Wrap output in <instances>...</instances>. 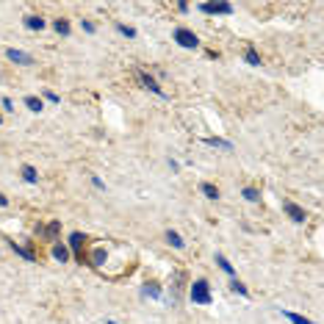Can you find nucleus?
Masks as SVG:
<instances>
[{
    "label": "nucleus",
    "instance_id": "f257e3e1",
    "mask_svg": "<svg viewBox=\"0 0 324 324\" xmlns=\"http://www.w3.org/2000/svg\"><path fill=\"white\" fill-rule=\"evenodd\" d=\"M191 299L197 305H211V285H208V280L191 283Z\"/></svg>",
    "mask_w": 324,
    "mask_h": 324
},
{
    "label": "nucleus",
    "instance_id": "f03ea898",
    "mask_svg": "<svg viewBox=\"0 0 324 324\" xmlns=\"http://www.w3.org/2000/svg\"><path fill=\"white\" fill-rule=\"evenodd\" d=\"M175 42L180 44V47H189V50H194V47L200 44V42H197V36L191 34L189 28H177V31H175Z\"/></svg>",
    "mask_w": 324,
    "mask_h": 324
},
{
    "label": "nucleus",
    "instance_id": "7ed1b4c3",
    "mask_svg": "<svg viewBox=\"0 0 324 324\" xmlns=\"http://www.w3.org/2000/svg\"><path fill=\"white\" fill-rule=\"evenodd\" d=\"M200 11H205V14H230L233 6L230 3H200Z\"/></svg>",
    "mask_w": 324,
    "mask_h": 324
},
{
    "label": "nucleus",
    "instance_id": "20e7f679",
    "mask_svg": "<svg viewBox=\"0 0 324 324\" xmlns=\"http://www.w3.org/2000/svg\"><path fill=\"white\" fill-rule=\"evenodd\" d=\"M283 211L288 213V216L294 219V222H305V219H308V213H305L296 202H291V200H285V202H283Z\"/></svg>",
    "mask_w": 324,
    "mask_h": 324
},
{
    "label": "nucleus",
    "instance_id": "39448f33",
    "mask_svg": "<svg viewBox=\"0 0 324 324\" xmlns=\"http://www.w3.org/2000/svg\"><path fill=\"white\" fill-rule=\"evenodd\" d=\"M83 241H86L83 233H72L70 236V247H72V252H75V258L81 263H83Z\"/></svg>",
    "mask_w": 324,
    "mask_h": 324
},
{
    "label": "nucleus",
    "instance_id": "423d86ee",
    "mask_svg": "<svg viewBox=\"0 0 324 324\" xmlns=\"http://www.w3.org/2000/svg\"><path fill=\"white\" fill-rule=\"evenodd\" d=\"M6 56H8V61H14V64H34V58H31L28 53L14 50V47H8V50H6Z\"/></svg>",
    "mask_w": 324,
    "mask_h": 324
},
{
    "label": "nucleus",
    "instance_id": "0eeeda50",
    "mask_svg": "<svg viewBox=\"0 0 324 324\" xmlns=\"http://www.w3.org/2000/svg\"><path fill=\"white\" fill-rule=\"evenodd\" d=\"M139 81L144 83V89H150V92H155V94H163V92H161V86L155 83V78H150L147 72H139Z\"/></svg>",
    "mask_w": 324,
    "mask_h": 324
},
{
    "label": "nucleus",
    "instance_id": "6e6552de",
    "mask_svg": "<svg viewBox=\"0 0 324 324\" xmlns=\"http://www.w3.org/2000/svg\"><path fill=\"white\" fill-rule=\"evenodd\" d=\"M53 258L61 261V263H67V261H70V249L64 247V244H56V247H53Z\"/></svg>",
    "mask_w": 324,
    "mask_h": 324
},
{
    "label": "nucleus",
    "instance_id": "1a4fd4ad",
    "mask_svg": "<svg viewBox=\"0 0 324 324\" xmlns=\"http://www.w3.org/2000/svg\"><path fill=\"white\" fill-rule=\"evenodd\" d=\"M25 25H28L31 31H42L44 28V20H42V17H36V14H31V17H25Z\"/></svg>",
    "mask_w": 324,
    "mask_h": 324
},
{
    "label": "nucleus",
    "instance_id": "9d476101",
    "mask_svg": "<svg viewBox=\"0 0 324 324\" xmlns=\"http://www.w3.org/2000/svg\"><path fill=\"white\" fill-rule=\"evenodd\" d=\"M283 316L288 319V322H294V324H316V322H310V319L299 316V313H291V310H283Z\"/></svg>",
    "mask_w": 324,
    "mask_h": 324
},
{
    "label": "nucleus",
    "instance_id": "9b49d317",
    "mask_svg": "<svg viewBox=\"0 0 324 324\" xmlns=\"http://www.w3.org/2000/svg\"><path fill=\"white\" fill-rule=\"evenodd\" d=\"M200 191H202L208 200H219V189L213 183H202V186H200Z\"/></svg>",
    "mask_w": 324,
    "mask_h": 324
},
{
    "label": "nucleus",
    "instance_id": "f8f14e48",
    "mask_svg": "<svg viewBox=\"0 0 324 324\" xmlns=\"http://www.w3.org/2000/svg\"><path fill=\"white\" fill-rule=\"evenodd\" d=\"M58 230H61V222H50L47 227H44V239L47 241H53L58 236Z\"/></svg>",
    "mask_w": 324,
    "mask_h": 324
},
{
    "label": "nucleus",
    "instance_id": "ddd939ff",
    "mask_svg": "<svg viewBox=\"0 0 324 324\" xmlns=\"http://www.w3.org/2000/svg\"><path fill=\"white\" fill-rule=\"evenodd\" d=\"M166 241H169V244H172L175 249H183V244H186V241L180 239V236H177L175 230H166Z\"/></svg>",
    "mask_w": 324,
    "mask_h": 324
},
{
    "label": "nucleus",
    "instance_id": "4468645a",
    "mask_svg": "<svg viewBox=\"0 0 324 324\" xmlns=\"http://www.w3.org/2000/svg\"><path fill=\"white\" fill-rule=\"evenodd\" d=\"M22 177H25L28 183H36V180H39V175H36V169H34V166H28V163L22 166Z\"/></svg>",
    "mask_w": 324,
    "mask_h": 324
},
{
    "label": "nucleus",
    "instance_id": "2eb2a0df",
    "mask_svg": "<svg viewBox=\"0 0 324 324\" xmlns=\"http://www.w3.org/2000/svg\"><path fill=\"white\" fill-rule=\"evenodd\" d=\"M11 249H14L17 255H22V258H25V261H34V252H31V249H25V247H20V244H17V241H11Z\"/></svg>",
    "mask_w": 324,
    "mask_h": 324
},
{
    "label": "nucleus",
    "instance_id": "dca6fc26",
    "mask_svg": "<svg viewBox=\"0 0 324 324\" xmlns=\"http://www.w3.org/2000/svg\"><path fill=\"white\" fill-rule=\"evenodd\" d=\"M53 28H56L61 36H70V22H67V20H56V22H53Z\"/></svg>",
    "mask_w": 324,
    "mask_h": 324
},
{
    "label": "nucleus",
    "instance_id": "f3484780",
    "mask_svg": "<svg viewBox=\"0 0 324 324\" xmlns=\"http://www.w3.org/2000/svg\"><path fill=\"white\" fill-rule=\"evenodd\" d=\"M244 58H247V64H252V67H261V56H258V53H255L252 47H249L247 53H244Z\"/></svg>",
    "mask_w": 324,
    "mask_h": 324
},
{
    "label": "nucleus",
    "instance_id": "a211bd4d",
    "mask_svg": "<svg viewBox=\"0 0 324 324\" xmlns=\"http://www.w3.org/2000/svg\"><path fill=\"white\" fill-rule=\"evenodd\" d=\"M25 106H28L31 108V111H42V100H39V97H25Z\"/></svg>",
    "mask_w": 324,
    "mask_h": 324
},
{
    "label": "nucleus",
    "instance_id": "6ab92c4d",
    "mask_svg": "<svg viewBox=\"0 0 324 324\" xmlns=\"http://www.w3.org/2000/svg\"><path fill=\"white\" fill-rule=\"evenodd\" d=\"M216 263H219V266H222V272H227V275H233V263L227 261L225 255H216Z\"/></svg>",
    "mask_w": 324,
    "mask_h": 324
},
{
    "label": "nucleus",
    "instance_id": "aec40b11",
    "mask_svg": "<svg viewBox=\"0 0 324 324\" xmlns=\"http://www.w3.org/2000/svg\"><path fill=\"white\" fill-rule=\"evenodd\" d=\"M144 294H147V296H153V299H158V296H161V288H158L155 283H147V288H144Z\"/></svg>",
    "mask_w": 324,
    "mask_h": 324
},
{
    "label": "nucleus",
    "instance_id": "412c9836",
    "mask_svg": "<svg viewBox=\"0 0 324 324\" xmlns=\"http://www.w3.org/2000/svg\"><path fill=\"white\" fill-rule=\"evenodd\" d=\"M230 288L236 291V294H244V296L249 294V291H247V285H244V283H239V280H233V283H230Z\"/></svg>",
    "mask_w": 324,
    "mask_h": 324
},
{
    "label": "nucleus",
    "instance_id": "4be33fe9",
    "mask_svg": "<svg viewBox=\"0 0 324 324\" xmlns=\"http://www.w3.org/2000/svg\"><path fill=\"white\" fill-rule=\"evenodd\" d=\"M208 144H213V147H225V150H233L230 141H222V139H205Z\"/></svg>",
    "mask_w": 324,
    "mask_h": 324
},
{
    "label": "nucleus",
    "instance_id": "5701e85b",
    "mask_svg": "<svg viewBox=\"0 0 324 324\" xmlns=\"http://www.w3.org/2000/svg\"><path fill=\"white\" fill-rule=\"evenodd\" d=\"M244 197H247L249 202H258V200H261V194H258L255 189H244Z\"/></svg>",
    "mask_w": 324,
    "mask_h": 324
},
{
    "label": "nucleus",
    "instance_id": "b1692460",
    "mask_svg": "<svg viewBox=\"0 0 324 324\" xmlns=\"http://www.w3.org/2000/svg\"><path fill=\"white\" fill-rule=\"evenodd\" d=\"M117 31H120L122 36H127V39H133V36H136V31H133V28H127V25H117Z\"/></svg>",
    "mask_w": 324,
    "mask_h": 324
},
{
    "label": "nucleus",
    "instance_id": "393cba45",
    "mask_svg": "<svg viewBox=\"0 0 324 324\" xmlns=\"http://www.w3.org/2000/svg\"><path fill=\"white\" fill-rule=\"evenodd\" d=\"M81 25H83V31H89V34H94V31H97V28H94V22H89V20H83Z\"/></svg>",
    "mask_w": 324,
    "mask_h": 324
},
{
    "label": "nucleus",
    "instance_id": "a878e982",
    "mask_svg": "<svg viewBox=\"0 0 324 324\" xmlns=\"http://www.w3.org/2000/svg\"><path fill=\"white\" fill-rule=\"evenodd\" d=\"M8 205V200H6V194H0V208H6Z\"/></svg>",
    "mask_w": 324,
    "mask_h": 324
},
{
    "label": "nucleus",
    "instance_id": "bb28decb",
    "mask_svg": "<svg viewBox=\"0 0 324 324\" xmlns=\"http://www.w3.org/2000/svg\"><path fill=\"white\" fill-rule=\"evenodd\" d=\"M0 122H3V120H0Z\"/></svg>",
    "mask_w": 324,
    "mask_h": 324
}]
</instances>
